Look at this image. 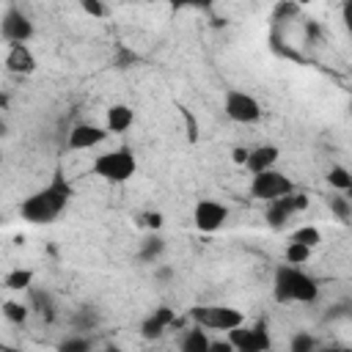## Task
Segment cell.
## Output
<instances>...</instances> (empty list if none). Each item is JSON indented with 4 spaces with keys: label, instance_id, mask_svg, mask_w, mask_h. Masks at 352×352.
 Wrapping results in <instances>:
<instances>
[{
    "label": "cell",
    "instance_id": "cell-33",
    "mask_svg": "<svg viewBox=\"0 0 352 352\" xmlns=\"http://www.w3.org/2000/svg\"><path fill=\"white\" fill-rule=\"evenodd\" d=\"M102 352H126V349H121V346H118V344H107V346H104V349H102Z\"/></svg>",
    "mask_w": 352,
    "mask_h": 352
},
{
    "label": "cell",
    "instance_id": "cell-24",
    "mask_svg": "<svg viewBox=\"0 0 352 352\" xmlns=\"http://www.w3.org/2000/svg\"><path fill=\"white\" fill-rule=\"evenodd\" d=\"M91 349H94V341H91V336H82V333H69L55 346V352H91Z\"/></svg>",
    "mask_w": 352,
    "mask_h": 352
},
{
    "label": "cell",
    "instance_id": "cell-34",
    "mask_svg": "<svg viewBox=\"0 0 352 352\" xmlns=\"http://www.w3.org/2000/svg\"><path fill=\"white\" fill-rule=\"evenodd\" d=\"M316 352H349V349H341V346H324V349H322V346H319Z\"/></svg>",
    "mask_w": 352,
    "mask_h": 352
},
{
    "label": "cell",
    "instance_id": "cell-29",
    "mask_svg": "<svg viewBox=\"0 0 352 352\" xmlns=\"http://www.w3.org/2000/svg\"><path fill=\"white\" fill-rule=\"evenodd\" d=\"M140 223H143L148 231L157 234V231L162 228V223H165V214H162V212H143V214H140Z\"/></svg>",
    "mask_w": 352,
    "mask_h": 352
},
{
    "label": "cell",
    "instance_id": "cell-5",
    "mask_svg": "<svg viewBox=\"0 0 352 352\" xmlns=\"http://www.w3.org/2000/svg\"><path fill=\"white\" fill-rule=\"evenodd\" d=\"M223 113L236 124H256L264 116L261 102L242 88H228L223 94Z\"/></svg>",
    "mask_w": 352,
    "mask_h": 352
},
{
    "label": "cell",
    "instance_id": "cell-27",
    "mask_svg": "<svg viewBox=\"0 0 352 352\" xmlns=\"http://www.w3.org/2000/svg\"><path fill=\"white\" fill-rule=\"evenodd\" d=\"M330 212L341 220V223H346L349 217H352V206H349V198L346 195H333L330 198Z\"/></svg>",
    "mask_w": 352,
    "mask_h": 352
},
{
    "label": "cell",
    "instance_id": "cell-35",
    "mask_svg": "<svg viewBox=\"0 0 352 352\" xmlns=\"http://www.w3.org/2000/svg\"><path fill=\"white\" fill-rule=\"evenodd\" d=\"M8 107V94H0V110Z\"/></svg>",
    "mask_w": 352,
    "mask_h": 352
},
{
    "label": "cell",
    "instance_id": "cell-30",
    "mask_svg": "<svg viewBox=\"0 0 352 352\" xmlns=\"http://www.w3.org/2000/svg\"><path fill=\"white\" fill-rule=\"evenodd\" d=\"M209 352H234L228 338H209Z\"/></svg>",
    "mask_w": 352,
    "mask_h": 352
},
{
    "label": "cell",
    "instance_id": "cell-16",
    "mask_svg": "<svg viewBox=\"0 0 352 352\" xmlns=\"http://www.w3.org/2000/svg\"><path fill=\"white\" fill-rule=\"evenodd\" d=\"M132 124H135V110L129 104L118 102V104H110L104 110V124L102 126L107 129V135H124Z\"/></svg>",
    "mask_w": 352,
    "mask_h": 352
},
{
    "label": "cell",
    "instance_id": "cell-32",
    "mask_svg": "<svg viewBox=\"0 0 352 352\" xmlns=\"http://www.w3.org/2000/svg\"><path fill=\"white\" fill-rule=\"evenodd\" d=\"M154 278H157V280H170V278H173V270L165 267V264H157V267H154Z\"/></svg>",
    "mask_w": 352,
    "mask_h": 352
},
{
    "label": "cell",
    "instance_id": "cell-9",
    "mask_svg": "<svg viewBox=\"0 0 352 352\" xmlns=\"http://www.w3.org/2000/svg\"><path fill=\"white\" fill-rule=\"evenodd\" d=\"M305 209H308V195H305V192L292 190L289 195L270 201V204H267L264 217H267V226L278 231V228H283V226H286V220H292L297 212H305Z\"/></svg>",
    "mask_w": 352,
    "mask_h": 352
},
{
    "label": "cell",
    "instance_id": "cell-6",
    "mask_svg": "<svg viewBox=\"0 0 352 352\" xmlns=\"http://www.w3.org/2000/svg\"><path fill=\"white\" fill-rule=\"evenodd\" d=\"M226 338L234 346V352H272V338H270V327L264 319H258L250 327L239 324V327L228 330Z\"/></svg>",
    "mask_w": 352,
    "mask_h": 352
},
{
    "label": "cell",
    "instance_id": "cell-20",
    "mask_svg": "<svg viewBox=\"0 0 352 352\" xmlns=\"http://www.w3.org/2000/svg\"><path fill=\"white\" fill-rule=\"evenodd\" d=\"M179 352H209V336L204 327L192 324L179 338Z\"/></svg>",
    "mask_w": 352,
    "mask_h": 352
},
{
    "label": "cell",
    "instance_id": "cell-15",
    "mask_svg": "<svg viewBox=\"0 0 352 352\" xmlns=\"http://www.w3.org/2000/svg\"><path fill=\"white\" fill-rule=\"evenodd\" d=\"M25 297H28L25 302H28L30 314L41 316L44 322H55V316H58V302H55V294H52L50 289L33 283V286L25 292Z\"/></svg>",
    "mask_w": 352,
    "mask_h": 352
},
{
    "label": "cell",
    "instance_id": "cell-3",
    "mask_svg": "<svg viewBox=\"0 0 352 352\" xmlns=\"http://www.w3.org/2000/svg\"><path fill=\"white\" fill-rule=\"evenodd\" d=\"M91 173L107 184H124L138 173V157L129 146L110 148L104 154H96L91 162Z\"/></svg>",
    "mask_w": 352,
    "mask_h": 352
},
{
    "label": "cell",
    "instance_id": "cell-8",
    "mask_svg": "<svg viewBox=\"0 0 352 352\" xmlns=\"http://www.w3.org/2000/svg\"><path fill=\"white\" fill-rule=\"evenodd\" d=\"M36 28H33V19L19 8V6H8L0 16V36L8 41V44H28L33 38Z\"/></svg>",
    "mask_w": 352,
    "mask_h": 352
},
{
    "label": "cell",
    "instance_id": "cell-37",
    "mask_svg": "<svg viewBox=\"0 0 352 352\" xmlns=\"http://www.w3.org/2000/svg\"><path fill=\"white\" fill-rule=\"evenodd\" d=\"M3 352H19V349H3Z\"/></svg>",
    "mask_w": 352,
    "mask_h": 352
},
{
    "label": "cell",
    "instance_id": "cell-21",
    "mask_svg": "<svg viewBox=\"0 0 352 352\" xmlns=\"http://www.w3.org/2000/svg\"><path fill=\"white\" fill-rule=\"evenodd\" d=\"M327 184L338 192V195H346L349 190H352V173H349V168L346 165H330V170H327Z\"/></svg>",
    "mask_w": 352,
    "mask_h": 352
},
{
    "label": "cell",
    "instance_id": "cell-14",
    "mask_svg": "<svg viewBox=\"0 0 352 352\" xmlns=\"http://www.w3.org/2000/svg\"><path fill=\"white\" fill-rule=\"evenodd\" d=\"M278 160H280V148H278L275 143H261V146L248 148V160H245L242 168H245L250 176H256V173L272 170Z\"/></svg>",
    "mask_w": 352,
    "mask_h": 352
},
{
    "label": "cell",
    "instance_id": "cell-26",
    "mask_svg": "<svg viewBox=\"0 0 352 352\" xmlns=\"http://www.w3.org/2000/svg\"><path fill=\"white\" fill-rule=\"evenodd\" d=\"M316 349H319V341L308 330H297L289 338V352H316Z\"/></svg>",
    "mask_w": 352,
    "mask_h": 352
},
{
    "label": "cell",
    "instance_id": "cell-23",
    "mask_svg": "<svg viewBox=\"0 0 352 352\" xmlns=\"http://www.w3.org/2000/svg\"><path fill=\"white\" fill-rule=\"evenodd\" d=\"M311 248H305V245H300V242H286V248H283V264H289V267H302V264H308V258H311Z\"/></svg>",
    "mask_w": 352,
    "mask_h": 352
},
{
    "label": "cell",
    "instance_id": "cell-1",
    "mask_svg": "<svg viewBox=\"0 0 352 352\" xmlns=\"http://www.w3.org/2000/svg\"><path fill=\"white\" fill-rule=\"evenodd\" d=\"M72 198H74L72 182L63 176L60 168H55V173L50 176V182L44 187H38V190H33L30 195L22 198L19 217L30 226H50L69 209Z\"/></svg>",
    "mask_w": 352,
    "mask_h": 352
},
{
    "label": "cell",
    "instance_id": "cell-2",
    "mask_svg": "<svg viewBox=\"0 0 352 352\" xmlns=\"http://www.w3.org/2000/svg\"><path fill=\"white\" fill-rule=\"evenodd\" d=\"M272 297L280 305H289V302L311 305L319 300V280L308 275L302 267L278 264L272 272Z\"/></svg>",
    "mask_w": 352,
    "mask_h": 352
},
{
    "label": "cell",
    "instance_id": "cell-28",
    "mask_svg": "<svg viewBox=\"0 0 352 352\" xmlns=\"http://www.w3.org/2000/svg\"><path fill=\"white\" fill-rule=\"evenodd\" d=\"M80 8H82V14L96 16V19L107 16V6H104V3H99V0H80Z\"/></svg>",
    "mask_w": 352,
    "mask_h": 352
},
{
    "label": "cell",
    "instance_id": "cell-22",
    "mask_svg": "<svg viewBox=\"0 0 352 352\" xmlns=\"http://www.w3.org/2000/svg\"><path fill=\"white\" fill-rule=\"evenodd\" d=\"M0 311H3L6 322H11V324H25L30 319V308L25 300H6L0 305Z\"/></svg>",
    "mask_w": 352,
    "mask_h": 352
},
{
    "label": "cell",
    "instance_id": "cell-25",
    "mask_svg": "<svg viewBox=\"0 0 352 352\" xmlns=\"http://www.w3.org/2000/svg\"><path fill=\"white\" fill-rule=\"evenodd\" d=\"M289 242H300V245H305V248H316L319 242H322V231L316 228V226H300V228H294L292 234H289Z\"/></svg>",
    "mask_w": 352,
    "mask_h": 352
},
{
    "label": "cell",
    "instance_id": "cell-36",
    "mask_svg": "<svg viewBox=\"0 0 352 352\" xmlns=\"http://www.w3.org/2000/svg\"><path fill=\"white\" fill-rule=\"evenodd\" d=\"M0 135H6V124L3 121H0Z\"/></svg>",
    "mask_w": 352,
    "mask_h": 352
},
{
    "label": "cell",
    "instance_id": "cell-31",
    "mask_svg": "<svg viewBox=\"0 0 352 352\" xmlns=\"http://www.w3.org/2000/svg\"><path fill=\"white\" fill-rule=\"evenodd\" d=\"M245 160H248V146H234V148H231V162L242 168Z\"/></svg>",
    "mask_w": 352,
    "mask_h": 352
},
{
    "label": "cell",
    "instance_id": "cell-19",
    "mask_svg": "<svg viewBox=\"0 0 352 352\" xmlns=\"http://www.w3.org/2000/svg\"><path fill=\"white\" fill-rule=\"evenodd\" d=\"M36 283V272L30 270V267H14V270H8L6 275H3V286L8 289V292H28L30 286Z\"/></svg>",
    "mask_w": 352,
    "mask_h": 352
},
{
    "label": "cell",
    "instance_id": "cell-18",
    "mask_svg": "<svg viewBox=\"0 0 352 352\" xmlns=\"http://www.w3.org/2000/svg\"><path fill=\"white\" fill-rule=\"evenodd\" d=\"M162 253H165V239L154 231L148 236H143L138 245V261H143V264H157L162 258Z\"/></svg>",
    "mask_w": 352,
    "mask_h": 352
},
{
    "label": "cell",
    "instance_id": "cell-11",
    "mask_svg": "<svg viewBox=\"0 0 352 352\" xmlns=\"http://www.w3.org/2000/svg\"><path fill=\"white\" fill-rule=\"evenodd\" d=\"M107 129L102 124H91V121H80L69 129V138H66V148L69 151H91V148H99L104 140H107Z\"/></svg>",
    "mask_w": 352,
    "mask_h": 352
},
{
    "label": "cell",
    "instance_id": "cell-4",
    "mask_svg": "<svg viewBox=\"0 0 352 352\" xmlns=\"http://www.w3.org/2000/svg\"><path fill=\"white\" fill-rule=\"evenodd\" d=\"M190 319L204 330H234L245 324V314L234 305H195L190 308Z\"/></svg>",
    "mask_w": 352,
    "mask_h": 352
},
{
    "label": "cell",
    "instance_id": "cell-17",
    "mask_svg": "<svg viewBox=\"0 0 352 352\" xmlns=\"http://www.w3.org/2000/svg\"><path fill=\"white\" fill-rule=\"evenodd\" d=\"M99 322H102V314H99L96 305H80V308H74L72 316H69L72 333H82V336H88V330H94Z\"/></svg>",
    "mask_w": 352,
    "mask_h": 352
},
{
    "label": "cell",
    "instance_id": "cell-7",
    "mask_svg": "<svg viewBox=\"0 0 352 352\" xmlns=\"http://www.w3.org/2000/svg\"><path fill=\"white\" fill-rule=\"evenodd\" d=\"M250 195L253 198H258V201H264V204H270V201H275V198H283V195H289L292 190H294V184H292V179L286 176V173H280V170H264V173H256V176H250Z\"/></svg>",
    "mask_w": 352,
    "mask_h": 352
},
{
    "label": "cell",
    "instance_id": "cell-10",
    "mask_svg": "<svg viewBox=\"0 0 352 352\" xmlns=\"http://www.w3.org/2000/svg\"><path fill=\"white\" fill-rule=\"evenodd\" d=\"M228 223V206L214 198H201L192 206V226L201 234H214Z\"/></svg>",
    "mask_w": 352,
    "mask_h": 352
},
{
    "label": "cell",
    "instance_id": "cell-12",
    "mask_svg": "<svg viewBox=\"0 0 352 352\" xmlns=\"http://www.w3.org/2000/svg\"><path fill=\"white\" fill-rule=\"evenodd\" d=\"M176 327V311L170 305H160L154 308L143 322H140V336L146 341H154V338H162L168 330Z\"/></svg>",
    "mask_w": 352,
    "mask_h": 352
},
{
    "label": "cell",
    "instance_id": "cell-13",
    "mask_svg": "<svg viewBox=\"0 0 352 352\" xmlns=\"http://www.w3.org/2000/svg\"><path fill=\"white\" fill-rule=\"evenodd\" d=\"M3 63H6V72L16 74V77H30L38 69V60H36V55L28 44H8V52H6Z\"/></svg>",
    "mask_w": 352,
    "mask_h": 352
}]
</instances>
